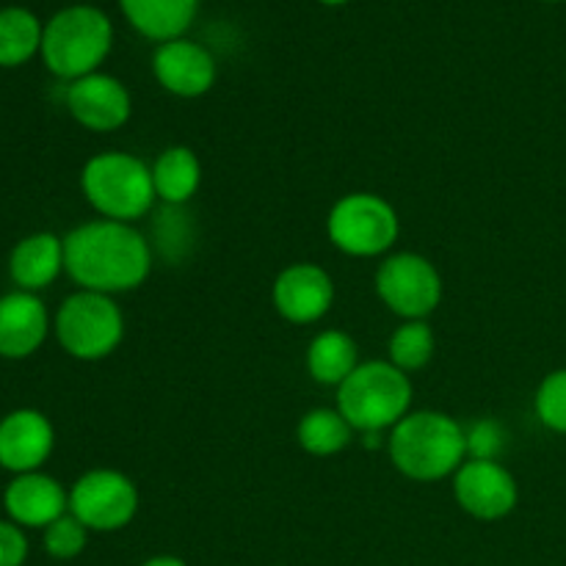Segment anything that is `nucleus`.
I'll list each match as a JSON object with an SVG mask.
<instances>
[{"instance_id": "nucleus-1", "label": "nucleus", "mask_w": 566, "mask_h": 566, "mask_svg": "<svg viewBox=\"0 0 566 566\" xmlns=\"http://www.w3.org/2000/svg\"><path fill=\"white\" fill-rule=\"evenodd\" d=\"M64 271L81 291L130 293L153 271V247L125 221H86L64 238Z\"/></svg>"}, {"instance_id": "nucleus-2", "label": "nucleus", "mask_w": 566, "mask_h": 566, "mask_svg": "<svg viewBox=\"0 0 566 566\" xmlns=\"http://www.w3.org/2000/svg\"><path fill=\"white\" fill-rule=\"evenodd\" d=\"M392 468L418 484L453 479L468 462V437L459 420L434 409L409 412L387 440Z\"/></svg>"}, {"instance_id": "nucleus-3", "label": "nucleus", "mask_w": 566, "mask_h": 566, "mask_svg": "<svg viewBox=\"0 0 566 566\" xmlns=\"http://www.w3.org/2000/svg\"><path fill=\"white\" fill-rule=\"evenodd\" d=\"M337 409L354 431H392L412 412V379L390 359L359 363L357 370L337 387Z\"/></svg>"}, {"instance_id": "nucleus-4", "label": "nucleus", "mask_w": 566, "mask_h": 566, "mask_svg": "<svg viewBox=\"0 0 566 566\" xmlns=\"http://www.w3.org/2000/svg\"><path fill=\"white\" fill-rule=\"evenodd\" d=\"M114 48V25L97 6H70L61 9L44 25L42 59L48 70L61 81H77L108 59Z\"/></svg>"}, {"instance_id": "nucleus-5", "label": "nucleus", "mask_w": 566, "mask_h": 566, "mask_svg": "<svg viewBox=\"0 0 566 566\" xmlns=\"http://www.w3.org/2000/svg\"><path fill=\"white\" fill-rule=\"evenodd\" d=\"M81 191L103 219L125 221V224L144 219L158 202L153 166L119 149L86 160L81 171Z\"/></svg>"}, {"instance_id": "nucleus-6", "label": "nucleus", "mask_w": 566, "mask_h": 566, "mask_svg": "<svg viewBox=\"0 0 566 566\" xmlns=\"http://www.w3.org/2000/svg\"><path fill=\"white\" fill-rule=\"evenodd\" d=\"M55 337L70 357L97 363L111 357L125 340V315L114 296L77 291L59 307L53 321Z\"/></svg>"}, {"instance_id": "nucleus-7", "label": "nucleus", "mask_w": 566, "mask_h": 566, "mask_svg": "<svg viewBox=\"0 0 566 566\" xmlns=\"http://www.w3.org/2000/svg\"><path fill=\"white\" fill-rule=\"evenodd\" d=\"M326 232L332 247L348 258H381L396 247L401 219L379 193L354 191L332 205Z\"/></svg>"}, {"instance_id": "nucleus-8", "label": "nucleus", "mask_w": 566, "mask_h": 566, "mask_svg": "<svg viewBox=\"0 0 566 566\" xmlns=\"http://www.w3.org/2000/svg\"><path fill=\"white\" fill-rule=\"evenodd\" d=\"M442 276L418 252L387 254L376 269V293L390 313L403 321H426L442 302Z\"/></svg>"}, {"instance_id": "nucleus-9", "label": "nucleus", "mask_w": 566, "mask_h": 566, "mask_svg": "<svg viewBox=\"0 0 566 566\" xmlns=\"http://www.w3.org/2000/svg\"><path fill=\"white\" fill-rule=\"evenodd\" d=\"M70 514L97 534L127 528L138 514L136 484L119 470H88L70 490Z\"/></svg>"}, {"instance_id": "nucleus-10", "label": "nucleus", "mask_w": 566, "mask_h": 566, "mask_svg": "<svg viewBox=\"0 0 566 566\" xmlns=\"http://www.w3.org/2000/svg\"><path fill=\"white\" fill-rule=\"evenodd\" d=\"M453 497L470 517L481 523H495L517 509L520 490L514 475L501 462L468 459L453 473Z\"/></svg>"}, {"instance_id": "nucleus-11", "label": "nucleus", "mask_w": 566, "mask_h": 566, "mask_svg": "<svg viewBox=\"0 0 566 566\" xmlns=\"http://www.w3.org/2000/svg\"><path fill=\"white\" fill-rule=\"evenodd\" d=\"M271 302L287 324H318L335 304V280L315 263H293L276 274Z\"/></svg>"}, {"instance_id": "nucleus-12", "label": "nucleus", "mask_w": 566, "mask_h": 566, "mask_svg": "<svg viewBox=\"0 0 566 566\" xmlns=\"http://www.w3.org/2000/svg\"><path fill=\"white\" fill-rule=\"evenodd\" d=\"M66 111L86 130L114 133L130 119L133 97L119 77L92 72L66 86Z\"/></svg>"}, {"instance_id": "nucleus-13", "label": "nucleus", "mask_w": 566, "mask_h": 566, "mask_svg": "<svg viewBox=\"0 0 566 566\" xmlns=\"http://www.w3.org/2000/svg\"><path fill=\"white\" fill-rule=\"evenodd\" d=\"M153 75L175 97L193 99L216 86L219 64L205 44L180 36L155 48Z\"/></svg>"}, {"instance_id": "nucleus-14", "label": "nucleus", "mask_w": 566, "mask_h": 566, "mask_svg": "<svg viewBox=\"0 0 566 566\" xmlns=\"http://www.w3.org/2000/svg\"><path fill=\"white\" fill-rule=\"evenodd\" d=\"M55 446L53 423L36 409H17L0 420V468L11 473H36Z\"/></svg>"}, {"instance_id": "nucleus-15", "label": "nucleus", "mask_w": 566, "mask_h": 566, "mask_svg": "<svg viewBox=\"0 0 566 566\" xmlns=\"http://www.w3.org/2000/svg\"><path fill=\"white\" fill-rule=\"evenodd\" d=\"M48 332L50 315L36 293L14 291L0 298V357H31L48 340Z\"/></svg>"}, {"instance_id": "nucleus-16", "label": "nucleus", "mask_w": 566, "mask_h": 566, "mask_svg": "<svg viewBox=\"0 0 566 566\" xmlns=\"http://www.w3.org/2000/svg\"><path fill=\"white\" fill-rule=\"evenodd\" d=\"M3 506L11 523L20 528H48L66 514L70 495L59 481L36 470V473H22L11 481L3 495Z\"/></svg>"}, {"instance_id": "nucleus-17", "label": "nucleus", "mask_w": 566, "mask_h": 566, "mask_svg": "<svg viewBox=\"0 0 566 566\" xmlns=\"http://www.w3.org/2000/svg\"><path fill=\"white\" fill-rule=\"evenodd\" d=\"M61 271H64V241L53 232H33L22 238L9 258L11 280L28 293L53 285Z\"/></svg>"}, {"instance_id": "nucleus-18", "label": "nucleus", "mask_w": 566, "mask_h": 566, "mask_svg": "<svg viewBox=\"0 0 566 566\" xmlns=\"http://www.w3.org/2000/svg\"><path fill=\"white\" fill-rule=\"evenodd\" d=\"M125 20L149 42H171L186 36L197 20L199 0H119Z\"/></svg>"}, {"instance_id": "nucleus-19", "label": "nucleus", "mask_w": 566, "mask_h": 566, "mask_svg": "<svg viewBox=\"0 0 566 566\" xmlns=\"http://www.w3.org/2000/svg\"><path fill=\"white\" fill-rule=\"evenodd\" d=\"M153 186L155 197L169 208L191 202L202 186V164L191 147H166L153 164Z\"/></svg>"}, {"instance_id": "nucleus-20", "label": "nucleus", "mask_w": 566, "mask_h": 566, "mask_svg": "<svg viewBox=\"0 0 566 566\" xmlns=\"http://www.w3.org/2000/svg\"><path fill=\"white\" fill-rule=\"evenodd\" d=\"M307 374L324 387H340L359 365V348L352 335L340 329H324L307 346Z\"/></svg>"}, {"instance_id": "nucleus-21", "label": "nucleus", "mask_w": 566, "mask_h": 566, "mask_svg": "<svg viewBox=\"0 0 566 566\" xmlns=\"http://www.w3.org/2000/svg\"><path fill=\"white\" fill-rule=\"evenodd\" d=\"M352 434L354 429L348 426V420L343 418L337 407L310 409L296 426L298 446H302V451H307L310 457H337V453L348 448Z\"/></svg>"}, {"instance_id": "nucleus-22", "label": "nucleus", "mask_w": 566, "mask_h": 566, "mask_svg": "<svg viewBox=\"0 0 566 566\" xmlns=\"http://www.w3.org/2000/svg\"><path fill=\"white\" fill-rule=\"evenodd\" d=\"M42 33L36 17L28 9L11 6L0 11V66H20L42 50Z\"/></svg>"}, {"instance_id": "nucleus-23", "label": "nucleus", "mask_w": 566, "mask_h": 566, "mask_svg": "<svg viewBox=\"0 0 566 566\" xmlns=\"http://www.w3.org/2000/svg\"><path fill=\"white\" fill-rule=\"evenodd\" d=\"M437 337L429 321H403L387 343V359L403 374H418L434 359Z\"/></svg>"}, {"instance_id": "nucleus-24", "label": "nucleus", "mask_w": 566, "mask_h": 566, "mask_svg": "<svg viewBox=\"0 0 566 566\" xmlns=\"http://www.w3.org/2000/svg\"><path fill=\"white\" fill-rule=\"evenodd\" d=\"M536 418L545 429L566 434V368L553 370L542 379L534 396Z\"/></svg>"}, {"instance_id": "nucleus-25", "label": "nucleus", "mask_w": 566, "mask_h": 566, "mask_svg": "<svg viewBox=\"0 0 566 566\" xmlns=\"http://www.w3.org/2000/svg\"><path fill=\"white\" fill-rule=\"evenodd\" d=\"M86 542L88 528L70 512L44 528V551L53 558H59V562H70V558L81 556L86 551Z\"/></svg>"}, {"instance_id": "nucleus-26", "label": "nucleus", "mask_w": 566, "mask_h": 566, "mask_svg": "<svg viewBox=\"0 0 566 566\" xmlns=\"http://www.w3.org/2000/svg\"><path fill=\"white\" fill-rule=\"evenodd\" d=\"M468 437V459H484V462H497L506 451V429L497 420L486 418L464 429Z\"/></svg>"}, {"instance_id": "nucleus-27", "label": "nucleus", "mask_w": 566, "mask_h": 566, "mask_svg": "<svg viewBox=\"0 0 566 566\" xmlns=\"http://www.w3.org/2000/svg\"><path fill=\"white\" fill-rule=\"evenodd\" d=\"M28 558V539L17 523L0 520V566H22Z\"/></svg>"}, {"instance_id": "nucleus-28", "label": "nucleus", "mask_w": 566, "mask_h": 566, "mask_svg": "<svg viewBox=\"0 0 566 566\" xmlns=\"http://www.w3.org/2000/svg\"><path fill=\"white\" fill-rule=\"evenodd\" d=\"M142 566H188V564L175 556H155V558H147Z\"/></svg>"}, {"instance_id": "nucleus-29", "label": "nucleus", "mask_w": 566, "mask_h": 566, "mask_svg": "<svg viewBox=\"0 0 566 566\" xmlns=\"http://www.w3.org/2000/svg\"><path fill=\"white\" fill-rule=\"evenodd\" d=\"M318 3H324V6H343V3H348V0H318Z\"/></svg>"}, {"instance_id": "nucleus-30", "label": "nucleus", "mask_w": 566, "mask_h": 566, "mask_svg": "<svg viewBox=\"0 0 566 566\" xmlns=\"http://www.w3.org/2000/svg\"><path fill=\"white\" fill-rule=\"evenodd\" d=\"M547 3H558V0H547Z\"/></svg>"}]
</instances>
